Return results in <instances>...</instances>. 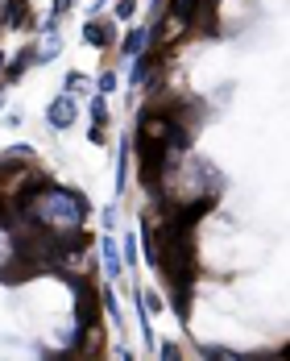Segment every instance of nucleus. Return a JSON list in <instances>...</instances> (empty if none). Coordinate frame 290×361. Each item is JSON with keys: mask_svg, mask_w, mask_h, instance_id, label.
Segmentation results:
<instances>
[{"mask_svg": "<svg viewBox=\"0 0 290 361\" xmlns=\"http://www.w3.org/2000/svg\"><path fill=\"white\" fill-rule=\"evenodd\" d=\"M108 37H112L108 21H92V25H87V42H92V46H108Z\"/></svg>", "mask_w": 290, "mask_h": 361, "instance_id": "f03ea898", "label": "nucleus"}, {"mask_svg": "<svg viewBox=\"0 0 290 361\" xmlns=\"http://www.w3.org/2000/svg\"><path fill=\"white\" fill-rule=\"evenodd\" d=\"M25 21H30V0H4V4H0V25L21 30Z\"/></svg>", "mask_w": 290, "mask_h": 361, "instance_id": "f257e3e1", "label": "nucleus"}]
</instances>
